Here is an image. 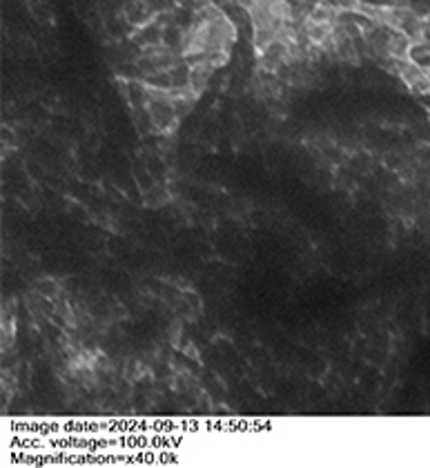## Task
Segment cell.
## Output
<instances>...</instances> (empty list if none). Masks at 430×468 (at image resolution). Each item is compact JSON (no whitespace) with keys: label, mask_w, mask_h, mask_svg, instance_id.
<instances>
[{"label":"cell","mask_w":430,"mask_h":468,"mask_svg":"<svg viewBox=\"0 0 430 468\" xmlns=\"http://www.w3.org/2000/svg\"><path fill=\"white\" fill-rule=\"evenodd\" d=\"M145 109L152 119V125H154V134H163L165 136V134L174 132L176 123H179V114H176L169 98H150Z\"/></svg>","instance_id":"6da1fadb"},{"label":"cell","mask_w":430,"mask_h":468,"mask_svg":"<svg viewBox=\"0 0 430 468\" xmlns=\"http://www.w3.org/2000/svg\"><path fill=\"white\" fill-rule=\"evenodd\" d=\"M123 18L129 27L140 29L147 22L154 20V7H152L150 0H127L125 7H123Z\"/></svg>","instance_id":"7a4b0ae2"},{"label":"cell","mask_w":430,"mask_h":468,"mask_svg":"<svg viewBox=\"0 0 430 468\" xmlns=\"http://www.w3.org/2000/svg\"><path fill=\"white\" fill-rule=\"evenodd\" d=\"M334 54H337L339 61L350 63V65H359L361 63V54H359L357 40L348 36L341 29H334Z\"/></svg>","instance_id":"3957f363"},{"label":"cell","mask_w":430,"mask_h":468,"mask_svg":"<svg viewBox=\"0 0 430 468\" xmlns=\"http://www.w3.org/2000/svg\"><path fill=\"white\" fill-rule=\"evenodd\" d=\"M216 69L210 65L208 61H196L190 65V90L196 94V96H201V94L208 90L210 85V78L212 74H214Z\"/></svg>","instance_id":"277c9868"},{"label":"cell","mask_w":430,"mask_h":468,"mask_svg":"<svg viewBox=\"0 0 430 468\" xmlns=\"http://www.w3.org/2000/svg\"><path fill=\"white\" fill-rule=\"evenodd\" d=\"M145 198H143V203L147 208H152V210H158V208H163L165 203L169 201V192L165 190L163 185H152V187H147V190L143 192Z\"/></svg>","instance_id":"5b68a950"},{"label":"cell","mask_w":430,"mask_h":468,"mask_svg":"<svg viewBox=\"0 0 430 468\" xmlns=\"http://www.w3.org/2000/svg\"><path fill=\"white\" fill-rule=\"evenodd\" d=\"M61 285H58V281L54 279H40L36 285H34V292L40 297H45V299H51V301H56L58 297H61Z\"/></svg>","instance_id":"8992f818"},{"label":"cell","mask_w":430,"mask_h":468,"mask_svg":"<svg viewBox=\"0 0 430 468\" xmlns=\"http://www.w3.org/2000/svg\"><path fill=\"white\" fill-rule=\"evenodd\" d=\"M29 11H32V16L40 22H49L51 20V11L47 7L45 0H29Z\"/></svg>","instance_id":"52a82bcc"},{"label":"cell","mask_w":430,"mask_h":468,"mask_svg":"<svg viewBox=\"0 0 430 468\" xmlns=\"http://www.w3.org/2000/svg\"><path fill=\"white\" fill-rule=\"evenodd\" d=\"M323 386H326V390H328V393L332 395V397L343 390V382H341V377H339V374H334V372L326 374V379H323Z\"/></svg>","instance_id":"ba28073f"}]
</instances>
